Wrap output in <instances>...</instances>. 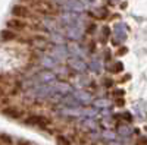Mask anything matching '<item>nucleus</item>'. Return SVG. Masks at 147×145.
<instances>
[{
	"label": "nucleus",
	"instance_id": "nucleus-1",
	"mask_svg": "<svg viewBox=\"0 0 147 145\" xmlns=\"http://www.w3.org/2000/svg\"><path fill=\"white\" fill-rule=\"evenodd\" d=\"M12 15L18 19H25L31 16V12H30V7H27L25 5H16L12 7Z\"/></svg>",
	"mask_w": 147,
	"mask_h": 145
},
{
	"label": "nucleus",
	"instance_id": "nucleus-2",
	"mask_svg": "<svg viewBox=\"0 0 147 145\" xmlns=\"http://www.w3.org/2000/svg\"><path fill=\"white\" fill-rule=\"evenodd\" d=\"M6 25L10 31H24L27 28V22H24V19L13 18V19H9Z\"/></svg>",
	"mask_w": 147,
	"mask_h": 145
},
{
	"label": "nucleus",
	"instance_id": "nucleus-3",
	"mask_svg": "<svg viewBox=\"0 0 147 145\" xmlns=\"http://www.w3.org/2000/svg\"><path fill=\"white\" fill-rule=\"evenodd\" d=\"M3 114H6V116L10 117V119H19V117L22 116V113L18 110L16 107H7V108H5Z\"/></svg>",
	"mask_w": 147,
	"mask_h": 145
},
{
	"label": "nucleus",
	"instance_id": "nucleus-4",
	"mask_svg": "<svg viewBox=\"0 0 147 145\" xmlns=\"http://www.w3.org/2000/svg\"><path fill=\"white\" fill-rule=\"evenodd\" d=\"M27 123H30V125H40V126H43V125L49 123V120H47L46 117H40V116H32V117H30V119L27 120Z\"/></svg>",
	"mask_w": 147,
	"mask_h": 145
},
{
	"label": "nucleus",
	"instance_id": "nucleus-5",
	"mask_svg": "<svg viewBox=\"0 0 147 145\" xmlns=\"http://www.w3.org/2000/svg\"><path fill=\"white\" fill-rule=\"evenodd\" d=\"M0 37H2L3 41H12V40L16 38V34L13 31H10V29H5V31L0 32Z\"/></svg>",
	"mask_w": 147,
	"mask_h": 145
},
{
	"label": "nucleus",
	"instance_id": "nucleus-6",
	"mask_svg": "<svg viewBox=\"0 0 147 145\" xmlns=\"http://www.w3.org/2000/svg\"><path fill=\"white\" fill-rule=\"evenodd\" d=\"M57 144L59 145H71V142L65 136H57Z\"/></svg>",
	"mask_w": 147,
	"mask_h": 145
},
{
	"label": "nucleus",
	"instance_id": "nucleus-7",
	"mask_svg": "<svg viewBox=\"0 0 147 145\" xmlns=\"http://www.w3.org/2000/svg\"><path fill=\"white\" fill-rule=\"evenodd\" d=\"M19 145H28V144H27V142H21Z\"/></svg>",
	"mask_w": 147,
	"mask_h": 145
}]
</instances>
